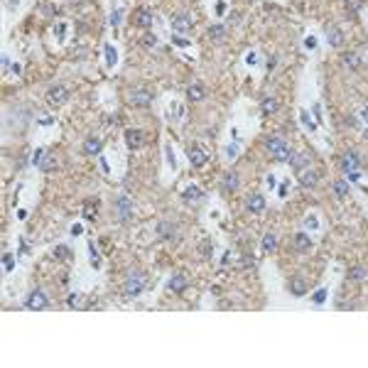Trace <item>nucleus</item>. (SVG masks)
I'll list each match as a JSON object with an SVG mask.
<instances>
[{
    "instance_id": "nucleus-9",
    "label": "nucleus",
    "mask_w": 368,
    "mask_h": 368,
    "mask_svg": "<svg viewBox=\"0 0 368 368\" xmlns=\"http://www.w3.org/2000/svg\"><path fill=\"white\" fill-rule=\"evenodd\" d=\"M47 101H49L52 106H64V103L69 101V89L61 86V84L52 86V89L47 91Z\"/></svg>"
},
{
    "instance_id": "nucleus-47",
    "label": "nucleus",
    "mask_w": 368,
    "mask_h": 368,
    "mask_svg": "<svg viewBox=\"0 0 368 368\" xmlns=\"http://www.w3.org/2000/svg\"><path fill=\"white\" fill-rule=\"evenodd\" d=\"M268 187H270V189L275 187V174H268Z\"/></svg>"
},
{
    "instance_id": "nucleus-7",
    "label": "nucleus",
    "mask_w": 368,
    "mask_h": 368,
    "mask_svg": "<svg viewBox=\"0 0 368 368\" xmlns=\"http://www.w3.org/2000/svg\"><path fill=\"white\" fill-rule=\"evenodd\" d=\"M238 187H241V177L236 169H231L221 177V192L224 194H233V192H238Z\"/></svg>"
},
{
    "instance_id": "nucleus-36",
    "label": "nucleus",
    "mask_w": 368,
    "mask_h": 368,
    "mask_svg": "<svg viewBox=\"0 0 368 368\" xmlns=\"http://www.w3.org/2000/svg\"><path fill=\"white\" fill-rule=\"evenodd\" d=\"M142 45H145V47H157V37H155V34H145V37H142Z\"/></svg>"
},
{
    "instance_id": "nucleus-28",
    "label": "nucleus",
    "mask_w": 368,
    "mask_h": 368,
    "mask_svg": "<svg viewBox=\"0 0 368 368\" xmlns=\"http://www.w3.org/2000/svg\"><path fill=\"white\" fill-rule=\"evenodd\" d=\"M331 187H334V194H337L339 199L349 197V179H337L334 184H331Z\"/></svg>"
},
{
    "instance_id": "nucleus-23",
    "label": "nucleus",
    "mask_w": 368,
    "mask_h": 368,
    "mask_svg": "<svg viewBox=\"0 0 368 368\" xmlns=\"http://www.w3.org/2000/svg\"><path fill=\"white\" fill-rule=\"evenodd\" d=\"M300 184H302V187H317V184H319V174L314 169H302Z\"/></svg>"
},
{
    "instance_id": "nucleus-21",
    "label": "nucleus",
    "mask_w": 368,
    "mask_h": 368,
    "mask_svg": "<svg viewBox=\"0 0 368 368\" xmlns=\"http://www.w3.org/2000/svg\"><path fill=\"white\" fill-rule=\"evenodd\" d=\"M101 150H103V140H101V138H86V142H84V155L98 157Z\"/></svg>"
},
{
    "instance_id": "nucleus-38",
    "label": "nucleus",
    "mask_w": 368,
    "mask_h": 368,
    "mask_svg": "<svg viewBox=\"0 0 368 368\" xmlns=\"http://www.w3.org/2000/svg\"><path fill=\"white\" fill-rule=\"evenodd\" d=\"M3 261H5V270L10 273V270L15 268V261H13V253H5V255H3Z\"/></svg>"
},
{
    "instance_id": "nucleus-6",
    "label": "nucleus",
    "mask_w": 368,
    "mask_h": 368,
    "mask_svg": "<svg viewBox=\"0 0 368 368\" xmlns=\"http://www.w3.org/2000/svg\"><path fill=\"white\" fill-rule=\"evenodd\" d=\"M32 162H34L37 167H40L42 172H52V169L57 167V160L52 157V153H49V150H45V147H40V150L34 153Z\"/></svg>"
},
{
    "instance_id": "nucleus-22",
    "label": "nucleus",
    "mask_w": 368,
    "mask_h": 368,
    "mask_svg": "<svg viewBox=\"0 0 368 368\" xmlns=\"http://www.w3.org/2000/svg\"><path fill=\"white\" fill-rule=\"evenodd\" d=\"M187 98H189V101H194V103H199V101H204V98H206V89H204L201 84H192V86L187 89Z\"/></svg>"
},
{
    "instance_id": "nucleus-39",
    "label": "nucleus",
    "mask_w": 368,
    "mask_h": 368,
    "mask_svg": "<svg viewBox=\"0 0 368 368\" xmlns=\"http://www.w3.org/2000/svg\"><path fill=\"white\" fill-rule=\"evenodd\" d=\"M106 57H108V64H116V49L110 47V45L106 47Z\"/></svg>"
},
{
    "instance_id": "nucleus-3",
    "label": "nucleus",
    "mask_w": 368,
    "mask_h": 368,
    "mask_svg": "<svg viewBox=\"0 0 368 368\" xmlns=\"http://www.w3.org/2000/svg\"><path fill=\"white\" fill-rule=\"evenodd\" d=\"M25 307L30 309V312H42V309H47L49 307V297H47V292L45 290H32L30 294H27V300H25Z\"/></svg>"
},
{
    "instance_id": "nucleus-19",
    "label": "nucleus",
    "mask_w": 368,
    "mask_h": 368,
    "mask_svg": "<svg viewBox=\"0 0 368 368\" xmlns=\"http://www.w3.org/2000/svg\"><path fill=\"white\" fill-rule=\"evenodd\" d=\"M245 206H248L250 214H263V211H265V197L255 192V194H250V197L245 199Z\"/></svg>"
},
{
    "instance_id": "nucleus-14",
    "label": "nucleus",
    "mask_w": 368,
    "mask_h": 368,
    "mask_svg": "<svg viewBox=\"0 0 368 368\" xmlns=\"http://www.w3.org/2000/svg\"><path fill=\"white\" fill-rule=\"evenodd\" d=\"M174 236H177V224H174V221H169V218L160 221V224H157V238L160 241H169Z\"/></svg>"
},
{
    "instance_id": "nucleus-48",
    "label": "nucleus",
    "mask_w": 368,
    "mask_h": 368,
    "mask_svg": "<svg viewBox=\"0 0 368 368\" xmlns=\"http://www.w3.org/2000/svg\"><path fill=\"white\" fill-rule=\"evenodd\" d=\"M17 218H20V221H25V218H27V211H25V209H20V211H17Z\"/></svg>"
},
{
    "instance_id": "nucleus-31",
    "label": "nucleus",
    "mask_w": 368,
    "mask_h": 368,
    "mask_svg": "<svg viewBox=\"0 0 368 368\" xmlns=\"http://www.w3.org/2000/svg\"><path fill=\"white\" fill-rule=\"evenodd\" d=\"M277 248V236L275 233H265V238H263V250H275Z\"/></svg>"
},
{
    "instance_id": "nucleus-13",
    "label": "nucleus",
    "mask_w": 368,
    "mask_h": 368,
    "mask_svg": "<svg viewBox=\"0 0 368 368\" xmlns=\"http://www.w3.org/2000/svg\"><path fill=\"white\" fill-rule=\"evenodd\" d=\"M125 142L130 150H140V147L145 145V133L140 128H128L125 130Z\"/></svg>"
},
{
    "instance_id": "nucleus-46",
    "label": "nucleus",
    "mask_w": 368,
    "mask_h": 368,
    "mask_svg": "<svg viewBox=\"0 0 368 368\" xmlns=\"http://www.w3.org/2000/svg\"><path fill=\"white\" fill-rule=\"evenodd\" d=\"M307 47H309V49H314V47H317V42H314V37H307Z\"/></svg>"
},
{
    "instance_id": "nucleus-1",
    "label": "nucleus",
    "mask_w": 368,
    "mask_h": 368,
    "mask_svg": "<svg viewBox=\"0 0 368 368\" xmlns=\"http://www.w3.org/2000/svg\"><path fill=\"white\" fill-rule=\"evenodd\" d=\"M265 150H268L270 157H275L277 162H292V157L297 155L280 135H268V138H265Z\"/></svg>"
},
{
    "instance_id": "nucleus-17",
    "label": "nucleus",
    "mask_w": 368,
    "mask_h": 368,
    "mask_svg": "<svg viewBox=\"0 0 368 368\" xmlns=\"http://www.w3.org/2000/svg\"><path fill=\"white\" fill-rule=\"evenodd\" d=\"M287 290H290L292 297H305V294H307V282H305L300 275H294V277H290Z\"/></svg>"
},
{
    "instance_id": "nucleus-43",
    "label": "nucleus",
    "mask_w": 368,
    "mask_h": 368,
    "mask_svg": "<svg viewBox=\"0 0 368 368\" xmlns=\"http://www.w3.org/2000/svg\"><path fill=\"white\" fill-rule=\"evenodd\" d=\"M174 45H179V47H187L189 42H187V40H184V37H182V34H177V37H174Z\"/></svg>"
},
{
    "instance_id": "nucleus-5",
    "label": "nucleus",
    "mask_w": 368,
    "mask_h": 368,
    "mask_svg": "<svg viewBox=\"0 0 368 368\" xmlns=\"http://www.w3.org/2000/svg\"><path fill=\"white\" fill-rule=\"evenodd\" d=\"M113 211H116V216H118L121 224H128V221L133 218V201H130V197L121 194V197L113 201Z\"/></svg>"
},
{
    "instance_id": "nucleus-37",
    "label": "nucleus",
    "mask_w": 368,
    "mask_h": 368,
    "mask_svg": "<svg viewBox=\"0 0 368 368\" xmlns=\"http://www.w3.org/2000/svg\"><path fill=\"white\" fill-rule=\"evenodd\" d=\"M121 17H123V10H113V13H110V25L118 27V25H121Z\"/></svg>"
},
{
    "instance_id": "nucleus-20",
    "label": "nucleus",
    "mask_w": 368,
    "mask_h": 368,
    "mask_svg": "<svg viewBox=\"0 0 368 368\" xmlns=\"http://www.w3.org/2000/svg\"><path fill=\"white\" fill-rule=\"evenodd\" d=\"M192 27H194V20H192L189 15L179 13V15L172 17V30H174V32H187V30H192Z\"/></svg>"
},
{
    "instance_id": "nucleus-16",
    "label": "nucleus",
    "mask_w": 368,
    "mask_h": 368,
    "mask_svg": "<svg viewBox=\"0 0 368 368\" xmlns=\"http://www.w3.org/2000/svg\"><path fill=\"white\" fill-rule=\"evenodd\" d=\"M326 42L331 45V47H344V32H341V27H337V25H326Z\"/></svg>"
},
{
    "instance_id": "nucleus-40",
    "label": "nucleus",
    "mask_w": 368,
    "mask_h": 368,
    "mask_svg": "<svg viewBox=\"0 0 368 368\" xmlns=\"http://www.w3.org/2000/svg\"><path fill=\"white\" fill-rule=\"evenodd\" d=\"M300 118H302V123H305L309 130H314V123L309 121V113H307V110H302V113H300Z\"/></svg>"
},
{
    "instance_id": "nucleus-35",
    "label": "nucleus",
    "mask_w": 368,
    "mask_h": 368,
    "mask_svg": "<svg viewBox=\"0 0 368 368\" xmlns=\"http://www.w3.org/2000/svg\"><path fill=\"white\" fill-rule=\"evenodd\" d=\"M326 294H329V292H326L324 287H322V290H317V292H314V297H312V300H314V305H322V302L326 300Z\"/></svg>"
},
{
    "instance_id": "nucleus-41",
    "label": "nucleus",
    "mask_w": 368,
    "mask_h": 368,
    "mask_svg": "<svg viewBox=\"0 0 368 368\" xmlns=\"http://www.w3.org/2000/svg\"><path fill=\"white\" fill-rule=\"evenodd\" d=\"M253 265H255L253 255H250V253H245V255H243V268H253Z\"/></svg>"
},
{
    "instance_id": "nucleus-18",
    "label": "nucleus",
    "mask_w": 368,
    "mask_h": 368,
    "mask_svg": "<svg viewBox=\"0 0 368 368\" xmlns=\"http://www.w3.org/2000/svg\"><path fill=\"white\" fill-rule=\"evenodd\" d=\"M292 245H294V250H297V253L312 250V238H309V233H305V231L294 233V236H292Z\"/></svg>"
},
{
    "instance_id": "nucleus-11",
    "label": "nucleus",
    "mask_w": 368,
    "mask_h": 368,
    "mask_svg": "<svg viewBox=\"0 0 368 368\" xmlns=\"http://www.w3.org/2000/svg\"><path fill=\"white\" fill-rule=\"evenodd\" d=\"M361 165H363V160H361V155L356 150H349L341 157V169L344 172H356V169H361Z\"/></svg>"
},
{
    "instance_id": "nucleus-26",
    "label": "nucleus",
    "mask_w": 368,
    "mask_h": 368,
    "mask_svg": "<svg viewBox=\"0 0 368 368\" xmlns=\"http://www.w3.org/2000/svg\"><path fill=\"white\" fill-rule=\"evenodd\" d=\"M96 216H98V201H93V199L84 201V218L86 221H96Z\"/></svg>"
},
{
    "instance_id": "nucleus-33",
    "label": "nucleus",
    "mask_w": 368,
    "mask_h": 368,
    "mask_svg": "<svg viewBox=\"0 0 368 368\" xmlns=\"http://www.w3.org/2000/svg\"><path fill=\"white\" fill-rule=\"evenodd\" d=\"M89 253H91V265L98 268V265H101V258H98V250H96L93 243H89Z\"/></svg>"
},
{
    "instance_id": "nucleus-25",
    "label": "nucleus",
    "mask_w": 368,
    "mask_h": 368,
    "mask_svg": "<svg viewBox=\"0 0 368 368\" xmlns=\"http://www.w3.org/2000/svg\"><path fill=\"white\" fill-rule=\"evenodd\" d=\"M226 34H229V30L224 25H211L209 27V40H214V42H224Z\"/></svg>"
},
{
    "instance_id": "nucleus-49",
    "label": "nucleus",
    "mask_w": 368,
    "mask_h": 368,
    "mask_svg": "<svg viewBox=\"0 0 368 368\" xmlns=\"http://www.w3.org/2000/svg\"><path fill=\"white\" fill-rule=\"evenodd\" d=\"M307 226H309V229H317V218H307Z\"/></svg>"
},
{
    "instance_id": "nucleus-44",
    "label": "nucleus",
    "mask_w": 368,
    "mask_h": 368,
    "mask_svg": "<svg viewBox=\"0 0 368 368\" xmlns=\"http://www.w3.org/2000/svg\"><path fill=\"white\" fill-rule=\"evenodd\" d=\"M346 125H349V128H358V121H356L353 116H349V118H346Z\"/></svg>"
},
{
    "instance_id": "nucleus-24",
    "label": "nucleus",
    "mask_w": 368,
    "mask_h": 368,
    "mask_svg": "<svg viewBox=\"0 0 368 368\" xmlns=\"http://www.w3.org/2000/svg\"><path fill=\"white\" fill-rule=\"evenodd\" d=\"M366 277H368V268H366V265H351V268H349V280L363 282Z\"/></svg>"
},
{
    "instance_id": "nucleus-10",
    "label": "nucleus",
    "mask_w": 368,
    "mask_h": 368,
    "mask_svg": "<svg viewBox=\"0 0 368 368\" xmlns=\"http://www.w3.org/2000/svg\"><path fill=\"white\" fill-rule=\"evenodd\" d=\"M133 25H135V27H142V30L153 27V10H147V8L133 10Z\"/></svg>"
},
{
    "instance_id": "nucleus-8",
    "label": "nucleus",
    "mask_w": 368,
    "mask_h": 368,
    "mask_svg": "<svg viewBox=\"0 0 368 368\" xmlns=\"http://www.w3.org/2000/svg\"><path fill=\"white\" fill-rule=\"evenodd\" d=\"M206 162H209V153L204 150L201 145H192L189 147V165L197 167V169H201Z\"/></svg>"
},
{
    "instance_id": "nucleus-45",
    "label": "nucleus",
    "mask_w": 368,
    "mask_h": 368,
    "mask_svg": "<svg viewBox=\"0 0 368 368\" xmlns=\"http://www.w3.org/2000/svg\"><path fill=\"white\" fill-rule=\"evenodd\" d=\"M275 64H277V57H270L268 59V69H275Z\"/></svg>"
},
{
    "instance_id": "nucleus-42",
    "label": "nucleus",
    "mask_w": 368,
    "mask_h": 368,
    "mask_svg": "<svg viewBox=\"0 0 368 368\" xmlns=\"http://www.w3.org/2000/svg\"><path fill=\"white\" fill-rule=\"evenodd\" d=\"M346 179H349V182H358V179H361V172H358V169H356V172H346Z\"/></svg>"
},
{
    "instance_id": "nucleus-27",
    "label": "nucleus",
    "mask_w": 368,
    "mask_h": 368,
    "mask_svg": "<svg viewBox=\"0 0 368 368\" xmlns=\"http://www.w3.org/2000/svg\"><path fill=\"white\" fill-rule=\"evenodd\" d=\"M341 61H344V66H349V69H358V66H361V57L353 54V52H344V54H341Z\"/></svg>"
},
{
    "instance_id": "nucleus-34",
    "label": "nucleus",
    "mask_w": 368,
    "mask_h": 368,
    "mask_svg": "<svg viewBox=\"0 0 368 368\" xmlns=\"http://www.w3.org/2000/svg\"><path fill=\"white\" fill-rule=\"evenodd\" d=\"M66 305H69V307H81V294H79V292H71L69 300H66Z\"/></svg>"
},
{
    "instance_id": "nucleus-12",
    "label": "nucleus",
    "mask_w": 368,
    "mask_h": 368,
    "mask_svg": "<svg viewBox=\"0 0 368 368\" xmlns=\"http://www.w3.org/2000/svg\"><path fill=\"white\" fill-rule=\"evenodd\" d=\"M182 201H184V204L197 206V204H201V201H204V192L197 187V184H189V187L182 192Z\"/></svg>"
},
{
    "instance_id": "nucleus-30",
    "label": "nucleus",
    "mask_w": 368,
    "mask_h": 368,
    "mask_svg": "<svg viewBox=\"0 0 368 368\" xmlns=\"http://www.w3.org/2000/svg\"><path fill=\"white\" fill-rule=\"evenodd\" d=\"M261 108H263V113L268 116V113H275V110L280 108V103H277V98H263Z\"/></svg>"
},
{
    "instance_id": "nucleus-4",
    "label": "nucleus",
    "mask_w": 368,
    "mask_h": 368,
    "mask_svg": "<svg viewBox=\"0 0 368 368\" xmlns=\"http://www.w3.org/2000/svg\"><path fill=\"white\" fill-rule=\"evenodd\" d=\"M153 101H155V93H153L150 89H133V91L128 93V103H130L133 108H150Z\"/></svg>"
},
{
    "instance_id": "nucleus-2",
    "label": "nucleus",
    "mask_w": 368,
    "mask_h": 368,
    "mask_svg": "<svg viewBox=\"0 0 368 368\" xmlns=\"http://www.w3.org/2000/svg\"><path fill=\"white\" fill-rule=\"evenodd\" d=\"M145 285H147V275L145 273H130L125 277V282H123V297H128V300L138 297V294L145 290Z\"/></svg>"
},
{
    "instance_id": "nucleus-15",
    "label": "nucleus",
    "mask_w": 368,
    "mask_h": 368,
    "mask_svg": "<svg viewBox=\"0 0 368 368\" xmlns=\"http://www.w3.org/2000/svg\"><path fill=\"white\" fill-rule=\"evenodd\" d=\"M167 287H169L174 294H184V292H187V287H189V280H187V275L177 273V275H172V277H169Z\"/></svg>"
},
{
    "instance_id": "nucleus-29",
    "label": "nucleus",
    "mask_w": 368,
    "mask_h": 368,
    "mask_svg": "<svg viewBox=\"0 0 368 368\" xmlns=\"http://www.w3.org/2000/svg\"><path fill=\"white\" fill-rule=\"evenodd\" d=\"M307 165H309V157H307V155H302V153H297V155L292 157V162H290V167H292V169H297V172H302Z\"/></svg>"
},
{
    "instance_id": "nucleus-32",
    "label": "nucleus",
    "mask_w": 368,
    "mask_h": 368,
    "mask_svg": "<svg viewBox=\"0 0 368 368\" xmlns=\"http://www.w3.org/2000/svg\"><path fill=\"white\" fill-rule=\"evenodd\" d=\"M54 255H57V261H64V263L71 261V250H69L66 245H57V248H54Z\"/></svg>"
}]
</instances>
